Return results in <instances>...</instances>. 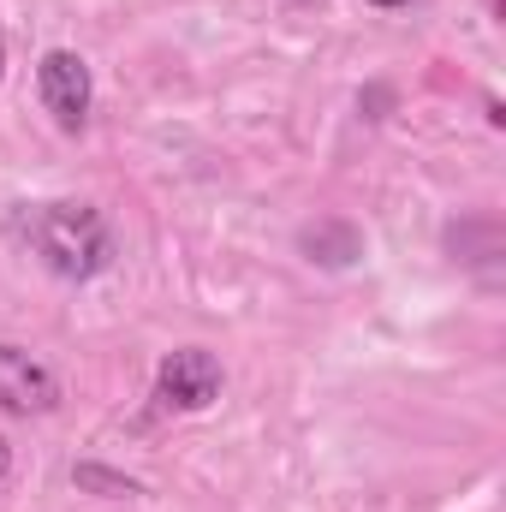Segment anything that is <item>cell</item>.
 <instances>
[{
	"label": "cell",
	"mask_w": 506,
	"mask_h": 512,
	"mask_svg": "<svg viewBox=\"0 0 506 512\" xmlns=\"http://www.w3.org/2000/svg\"><path fill=\"white\" fill-rule=\"evenodd\" d=\"M6 233L54 280H72V286H90L120 262L114 227L96 203H24V209H12Z\"/></svg>",
	"instance_id": "cell-1"
},
{
	"label": "cell",
	"mask_w": 506,
	"mask_h": 512,
	"mask_svg": "<svg viewBox=\"0 0 506 512\" xmlns=\"http://www.w3.org/2000/svg\"><path fill=\"white\" fill-rule=\"evenodd\" d=\"M227 387V370L203 346H179L155 370V411H209Z\"/></svg>",
	"instance_id": "cell-2"
},
{
	"label": "cell",
	"mask_w": 506,
	"mask_h": 512,
	"mask_svg": "<svg viewBox=\"0 0 506 512\" xmlns=\"http://www.w3.org/2000/svg\"><path fill=\"white\" fill-rule=\"evenodd\" d=\"M36 96L48 108V120L60 131H84L90 120V102H96V84H90V60L72 54V48H48L36 60Z\"/></svg>",
	"instance_id": "cell-3"
},
{
	"label": "cell",
	"mask_w": 506,
	"mask_h": 512,
	"mask_svg": "<svg viewBox=\"0 0 506 512\" xmlns=\"http://www.w3.org/2000/svg\"><path fill=\"white\" fill-rule=\"evenodd\" d=\"M54 405H60V376L42 358H30L24 346L0 340V411H12V417H48Z\"/></svg>",
	"instance_id": "cell-4"
},
{
	"label": "cell",
	"mask_w": 506,
	"mask_h": 512,
	"mask_svg": "<svg viewBox=\"0 0 506 512\" xmlns=\"http://www.w3.org/2000/svg\"><path fill=\"white\" fill-rule=\"evenodd\" d=\"M298 251H310V262H322V268H352L364 256V233L346 221H316L298 233Z\"/></svg>",
	"instance_id": "cell-5"
},
{
	"label": "cell",
	"mask_w": 506,
	"mask_h": 512,
	"mask_svg": "<svg viewBox=\"0 0 506 512\" xmlns=\"http://www.w3.org/2000/svg\"><path fill=\"white\" fill-rule=\"evenodd\" d=\"M72 483L84 489V495H108V501H120V495H143V483H131L120 471H108V465H72Z\"/></svg>",
	"instance_id": "cell-6"
},
{
	"label": "cell",
	"mask_w": 506,
	"mask_h": 512,
	"mask_svg": "<svg viewBox=\"0 0 506 512\" xmlns=\"http://www.w3.org/2000/svg\"><path fill=\"white\" fill-rule=\"evenodd\" d=\"M6 465H12V447H6V435H0V477H6Z\"/></svg>",
	"instance_id": "cell-7"
},
{
	"label": "cell",
	"mask_w": 506,
	"mask_h": 512,
	"mask_svg": "<svg viewBox=\"0 0 506 512\" xmlns=\"http://www.w3.org/2000/svg\"><path fill=\"white\" fill-rule=\"evenodd\" d=\"M0 78H6V30H0Z\"/></svg>",
	"instance_id": "cell-8"
},
{
	"label": "cell",
	"mask_w": 506,
	"mask_h": 512,
	"mask_svg": "<svg viewBox=\"0 0 506 512\" xmlns=\"http://www.w3.org/2000/svg\"><path fill=\"white\" fill-rule=\"evenodd\" d=\"M370 6H405V0H370Z\"/></svg>",
	"instance_id": "cell-9"
}]
</instances>
